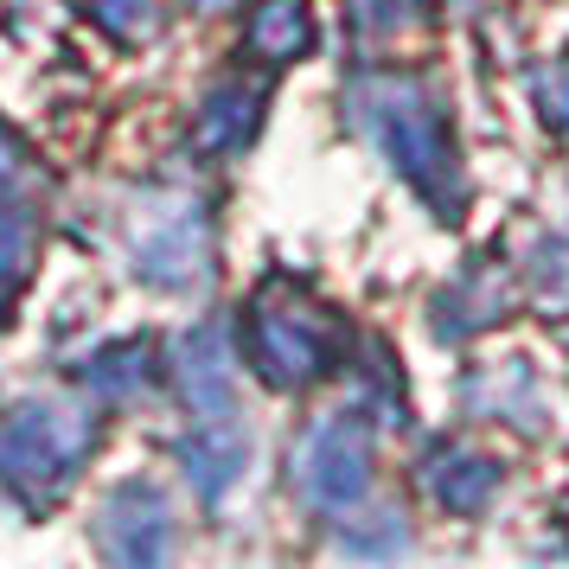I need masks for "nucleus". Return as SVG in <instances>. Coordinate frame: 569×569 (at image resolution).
Masks as SVG:
<instances>
[{
  "label": "nucleus",
  "instance_id": "1",
  "mask_svg": "<svg viewBox=\"0 0 569 569\" xmlns=\"http://www.w3.org/2000/svg\"><path fill=\"white\" fill-rule=\"evenodd\" d=\"M352 116H359L365 134L385 148V160L441 218H461V206H467L461 148H455L448 109L429 97V83L410 78V71H365L352 83Z\"/></svg>",
  "mask_w": 569,
  "mask_h": 569
},
{
  "label": "nucleus",
  "instance_id": "2",
  "mask_svg": "<svg viewBox=\"0 0 569 569\" xmlns=\"http://www.w3.org/2000/svg\"><path fill=\"white\" fill-rule=\"evenodd\" d=\"M103 436V422L90 403H13L0 416V499H13L20 512L58 506L90 448Z\"/></svg>",
  "mask_w": 569,
  "mask_h": 569
},
{
  "label": "nucleus",
  "instance_id": "3",
  "mask_svg": "<svg viewBox=\"0 0 569 569\" xmlns=\"http://www.w3.org/2000/svg\"><path fill=\"white\" fill-rule=\"evenodd\" d=\"M339 327L327 308H313L295 288H269L262 301H250V327H243V352L257 365V378L269 390H301L333 365Z\"/></svg>",
  "mask_w": 569,
  "mask_h": 569
},
{
  "label": "nucleus",
  "instance_id": "4",
  "mask_svg": "<svg viewBox=\"0 0 569 569\" xmlns=\"http://www.w3.org/2000/svg\"><path fill=\"white\" fill-rule=\"evenodd\" d=\"M371 455H378V429L365 410L320 416L295 448V487L313 512H352L371 492Z\"/></svg>",
  "mask_w": 569,
  "mask_h": 569
},
{
  "label": "nucleus",
  "instance_id": "5",
  "mask_svg": "<svg viewBox=\"0 0 569 569\" xmlns=\"http://www.w3.org/2000/svg\"><path fill=\"white\" fill-rule=\"evenodd\" d=\"M129 257L134 276L154 288H192L211 276V218L199 199L180 192H160L134 211L129 224Z\"/></svg>",
  "mask_w": 569,
  "mask_h": 569
},
{
  "label": "nucleus",
  "instance_id": "6",
  "mask_svg": "<svg viewBox=\"0 0 569 569\" xmlns=\"http://www.w3.org/2000/svg\"><path fill=\"white\" fill-rule=\"evenodd\" d=\"M97 543H103L109 563H160L173 550V518H167V499L148 480H122V487L103 499V518H97Z\"/></svg>",
  "mask_w": 569,
  "mask_h": 569
},
{
  "label": "nucleus",
  "instance_id": "7",
  "mask_svg": "<svg viewBox=\"0 0 569 569\" xmlns=\"http://www.w3.org/2000/svg\"><path fill=\"white\" fill-rule=\"evenodd\" d=\"M416 480H422V492L436 499L441 512H487L492 492H499V480H506V467L492 461V455H473V448H455V441H441V448H429L422 455V467H416Z\"/></svg>",
  "mask_w": 569,
  "mask_h": 569
},
{
  "label": "nucleus",
  "instance_id": "8",
  "mask_svg": "<svg viewBox=\"0 0 569 569\" xmlns=\"http://www.w3.org/2000/svg\"><path fill=\"white\" fill-rule=\"evenodd\" d=\"M243 461H250V441L231 416H199V429L180 441V467L199 487V499H224L243 480Z\"/></svg>",
  "mask_w": 569,
  "mask_h": 569
},
{
  "label": "nucleus",
  "instance_id": "9",
  "mask_svg": "<svg viewBox=\"0 0 569 569\" xmlns=\"http://www.w3.org/2000/svg\"><path fill=\"white\" fill-rule=\"evenodd\" d=\"M180 390L199 416H231V339L218 320L180 339Z\"/></svg>",
  "mask_w": 569,
  "mask_h": 569
},
{
  "label": "nucleus",
  "instance_id": "10",
  "mask_svg": "<svg viewBox=\"0 0 569 569\" xmlns=\"http://www.w3.org/2000/svg\"><path fill=\"white\" fill-rule=\"evenodd\" d=\"M257 129H262V90L243 83V78H224L206 103H199V116H192L199 154H237Z\"/></svg>",
  "mask_w": 569,
  "mask_h": 569
},
{
  "label": "nucleus",
  "instance_id": "11",
  "mask_svg": "<svg viewBox=\"0 0 569 569\" xmlns=\"http://www.w3.org/2000/svg\"><path fill=\"white\" fill-rule=\"evenodd\" d=\"M461 403L473 416H492V422H518V429H538V378L531 365H480L461 378Z\"/></svg>",
  "mask_w": 569,
  "mask_h": 569
},
{
  "label": "nucleus",
  "instance_id": "12",
  "mask_svg": "<svg viewBox=\"0 0 569 569\" xmlns=\"http://www.w3.org/2000/svg\"><path fill=\"white\" fill-rule=\"evenodd\" d=\"M243 46H250V58H262V64H295V58H308L313 7L308 0H257V13H250V27H243Z\"/></svg>",
  "mask_w": 569,
  "mask_h": 569
},
{
  "label": "nucleus",
  "instance_id": "13",
  "mask_svg": "<svg viewBox=\"0 0 569 569\" xmlns=\"http://www.w3.org/2000/svg\"><path fill=\"white\" fill-rule=\"evenodd\" d=\"M436 308H461V313H441L436 320L441 339H473V333H487L492 320L506 313V282H499L492 269H480V276H467V282L448 288Z\"/></svg>",
  "mask_w": 569,
  "mask_h": 569
},
{
  "label": "nucleus",
  "instance_id": "14",
  "mask_svg": "<svg viewBox=\"0 0 569 569\" xmlns=\"http://www.w3.org/2000/svg\"><path fill=\"white\" fill-rule=\"evenodd\" d=\"M32 250H39V224L27 206H0V320L13 313L20 288L32 282Z\"/></svg>",
  "mask_w": 569,
  "mask_h": 569
},
{
  "label": "nucleus",
  "instance_id": "15",
  "mask_svg": "<svg viewBox=\"0 0 569 569\" xmlns=\"http://www.w3.org/2000/svg\"><path fill=\"white\" fill-rule=\"evenodd\" d=\"M148 378H154V346L148 339H116L97 359H83V385L103 390V397H134Z\"/></svg>",
  "mask_w": 569,
  "mask_h": 569
},
{
  "label": "nucleus",
  "instance_id": "16",
  "mask_svg": "<svg viewBox=\"0 0 569 569\" xmlns=\"http://www.w3.org/2000/svg\"><path fill=\"white\" fill-rule=\"evenodd\" d=\"M525 276H531V295L543 308H569V237H543L525 262Z\"/></svg>",
  "mask_w": 569,
  "mask_h": 569
},
{
  "label": "nucleus",
  "instance_id": "17",
  "mask_svg": "<svg viewBox=\"0 0 569 569\" xmlns=\"http://www.w3.org/2000/svg\"><path fill=\"white\" fill-rule=\"evenodd\" d=\"M346 20L365 39H390V32H410L422 20V0H346Z\"/></svg>",
  "mask_w": 569,
  "mask_h": 569
},
{
  "label": "nucleus",
  "instance_id": "18",
  "mask_svg": "<svg viewBox=\"0 0 569 569\" xmlns=\"http://www.w3.org/2000/svg\"><path fill=\"white\" fill-rule=\"evenodd\" d=\"M90 20H97L109 39H122V46H134V39H148V32L160 27L154 0H90Z\"/></svg>",
  "mask_w": 569,
  "mask_h": 569
},
{
  "label": "nucleus",
  "instance_id": "19",
  "mask_svg": "<svg viewBox=\"0 0 569 569\" xmlns=\"http://www.w3.org/2000/svg\"><path fill=\"white\" fill-rule=\"evenodd\" d=\"M531 97H538L543 122L557 129V141L569 148V58H557V64H538V71H531Z\"/></svg>",
  "mask_w": 569,
  "mask_h": 569
},
{
  "label": "nucleus",
  "instance_id": "20",
  "mask_svg": "<svg viewBox=\"0 0 569 569\" xmlns=\"http://www.w3.org/2000/svg\"><path fill=\"white\" fill-rule=\"evenodd\" d=\"M13 167H20V141H13V129H7V122H0V180H7Z\"/></svg>",
  "mask_w": 569,
  "mask_h": 569
},
{
  "label": "nucleus",
  "instance_id": "21",
  "mask_svg": "<svg viewBox=\"0 0 569 569\" xmlns=\"http://www.w3.org/2000/svg\"><path fill=\"white\" fill-rule=\"evenodd\" d=\"M199 13H224V7H237V0H192Z\"/></svg>",
  "mask_w": 569,
  "mask_h": 569
},
{
  "label": "nucleus",
  "instance_id": "22",
  "mask_svg": "<svg viewBox=\"0 0 569 569\" xmlns=\"http://www.w3.org/2000/svg\"><path fill=\"white\" fill-rule=\"evenodd\" d=\"M563 512H569V499H563Z\"/></svg>",
  "mask_w": 569,
  "mask_h": 569
}]
</instances>
